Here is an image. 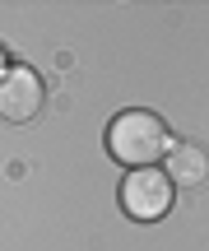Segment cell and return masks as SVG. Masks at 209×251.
Wrapping results in <instances>:
<instances>
[{"mask_svg": "<svg viewBox=\"0 0 209 251\" xmlns=\"http://www.w3.org/2000/svg\"><path fill=\"white\" fill-rule=\"evenodd\" d=\"M167 121L149 107H130V112H116L107 126V153L116 163H126L130 172L135 168H154L158 158H167Z\"/></svg>", "mask_w": 209, "mask_h": 251, "instance_id": "obj_1", "label": "cell"}, {"mask_svg": "<svg viewBox=\"0 0 209 251\" xmlns=\"http://www.w3.org/2000/svg\"><path fill=\"white\" fill-rule=\"evenodd\" d=\"M167 177H172V186H200V181H209V149L195 140H177L167 149Z\"/></svg>", "mask_w": 209, "mask_h": 251, "instance_id": "obj_4", "label": "cell"}, {"mask_svg": "<svg viewBox=\"0 0 209 251\" xmlns=\"http://www.w3.org/2000/svg\"><path fill=\"white\" fill-rule=\"evenodd\" d=\"M46 102V84L33 65H5L0 70V117L9 126H28Z\"/></svg>", "mask_w": 209, "mask_h": 251, "instance_id": "obj_3", "label": "cell"}, {"mask_svg": "<svg viewBox=\"0 0 209 251\" xmlns=\"http://www.w3.org/2000/svg\"><path fill=\"white\" fill-rule=\"evenodd\" d=\"M121 209L139 224H158L172 209V177L163 168H135L121 181Z\"/></svg>", "mask_w": 209, "mask_h": 251, "instance_id": "obj_2", "label": "cell"}]
</instances>
